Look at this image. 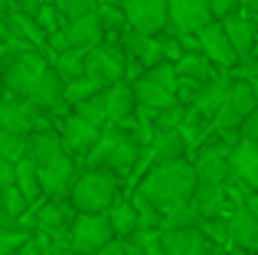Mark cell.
I'll return each instance as SVG.
<instances>
[{
	"label": "cell",
	"mask_w": 258,
	"mask_h": 255,
	"mask_svg": "<svg viewBox=\"0 0 258 255\" xmlns=\"http://www.w3.org/2000/svg\"><path fill=\"white\" fill-rule=\"evenodd\" d=\"M186 118H189V111L176 102V105H170V108L157 111V118H154V121H157V131H164V128H180Z\"/></svg>",
	"instance_id": "obj_37"
},
{
	"label": "cell",
	"mask_w": 258,
	"mask_h": 255,
	"mask_svg": "<svg viewBox=\"0 0 258 255\" xmlns=\"http://www.w3.org/2000/svg\"><path fill=\"white\" fill-rule=\"evenodd\" d=\"M176 72H180V76H186V79H196V82H206V79H213V62H209L206 56H186V52H183L180 59H176Z\"/></svg>",
	"instance_id": "obj_31"
},
{
	"label": "cell",
	"mask_w": 258,
	"mask_h": 255,
	"mask_svg": "<svg viewBox=\"0 0 258 255\" xmlns=\"http://www.w3.org/2000/svg\"><path fill=\"white\" fill-rule=\"evenodd\" d=\"M118 197V173L108 167H95L72 183L69 200L79 213H105Z\"/></svg>",
	"instance_id": "obj_4"
},
{
	"label": "cell",
	"mask_w": 258,
	"mask_h": 255,
	"mask_svg": "<svg viewBox=\"0 0 258 255\" xmlns=\"http://www.w3.org/2000/svg\"><path fill=\"white\" fill-rule=\"evenodd\" d=\"M255 62H258V43H255Z\"/></svg>",
	"instance_id": "obj_49"
},
{
	"label": "cell",
	"mask_w": 258,
	"mask_h": 255,
	"mask_svg": "<svg viewBox=\"0 0 258 255\" xmlns=\"http://www.w3.org/2000/svg\"><path fill=\"white\" fill-rule=\"evenodd\" d=\"M0 206H4V210L17 219V216H23V210L30 206V200L23 197V190H20L17 183H7L4 190H0Z\"/></svg>",
	"instance_id": "obj_33"
},
{
	"label": "cell",
	"mask_w": 258,
	"mask_h": 255,
	"mask_svg": "<svg viewBox=\"0 0 258 255\" xmlns=\"http://www.w3.org/2000/svg\"><path fill=\"white\" fill-rule=\"evenodd\" d=\"M13 183L23 190V197L30 200H39L43 197V180H39V173H36V164H33L30 157H23V160H17V167H13Z\"/></svg>",
	"instance_id": "obj_26"
},
{
	"label": "cell",
	"mask_w": 258,
	"mask_h": 255,
	"mask_svg": "<svg viewBox=\"0 0 258 255\" xmlns=\"http://www.w3.org/2000/svg\"><path fill=\"white\" fill-rule=\"evenodd\" d=\"M232 255H248V252H245V249H242V252H232Z\"/></svg>",
	"instance_id": "obj_50"
},
{
	"label": "cell",
	"mask_w": 258,
	"mask_h": 255,
	"mask_svg": "<svg viewBox=\"0 0 258 255\" xmlns=\"http://www.w3.org/2000/svg\"><path fill=\"white\" fill-rule=\"evenodd\" d=\"M167 17L176 36H196L209 20H216L209 0H167Z\"/></svg>",
	"instance_id": "obj_8"
},
{
	"label": "cell",
	"mask_w": 258,
	"mask_h": 255,
	"mask_svg": "<svg viewBox=\"0 0 258 255\" xmlns=\"http://www.w3.org/2000/svg\"><path fill=\"white\" fill-rule=\"evenodd\" d=\"M226 223H229V242L232 245H239V249H245V252L258 249V219L248 206H239Z\"/></svg>",
	"instance_id": "obj_16"
},
{
	"label": "cell",
	"mask_w": 258,
	"mask_h": 255,
	"mask_svg": "<svg viewBox=\"0 0 258 255\" xmlns=\"http://www.w3.org/2000/svg\"><path fill=\"white\" fill-rule=\"evenodd\" d=\"M239 4H258V0H239Z\"/></svg>",
	"instance_id": "obj_48"
},
{
	"label": "cell",
	"mask_w": 258,
	"mask_h": 255,
	"mask_svg": "<svg viewBox=\"0 0 258 255\" xmlns=\"http://www.w3.org/2000/svg\"><path fill=\"white\" fill-rule=\"evenodd\" d=\"M222 26H226V36H229V43L235 46L239 59H242V56H248V52H255V43H258V36H255V26H252V20L239 17V13H229V17L222 20Z\"/></svg>",
	"instance_id": "obj_20"
},
{
	"label": "cell",
	"mask_w": 258,
	"mask_h": 255,
	"mask_svg": "<svg viewBox=\"0 0 258 255\" xmlns=\"http://www.w3.org/2000/svg\"><path fill=\"white\" fill-rule=\"evenodd\" d=\"M111 236H114V226L105 213H79L69 226V249L79 255H92L105 242H111Z\"/></svg>",
	"instance_id": "obj_5"
},
{
	"label": "cell",
	"mask_w": 258,
	"mask_h": 255,
	"mask_svg": "<svg viewBox=\"0 0 258 255\" xmlns=\"http://www.w3.org/2000/svg\"><path fill=\"white\" fill-rule=\"evenodd\" d=\"M13 160H7V157H0V190H4L7 183H13Z\"/></svg>",
	"instance_id": "obj_43"
},
{
	"label": "cell",
	"mask_w": 258,
	"mask_h": 255,
	"mask_svg": "<svg viewBox=\"0 0 258 255\" xmlns=\"http://www.w3.org/2000/svg\"><path fill=\"white\" fill-rule=\"evenodd\" d=\"M160 52H164V59H170V62H176V59L183 56V39L180 36H160Z\"/></svg>",
	"instance_id": "obj_39"
},
{
	"label": "cell",
	"mask_w": 258,
	"mask_h": 255,
	"mask_svg": "<svg viewBox=\"0 0 258 255\" xmlns=\"http://www.w3.org/2000/svg\"><path fill=\"white\" fill-rule=\"evenodd\" d=\"M95 10V0H62V13L66 20H76V17H85V13Z\"/></svg>",
	"instance_id": "obj_38"
},
{
	"label": "cell",
	"mask_w": 258,
	"mask_h": 255,
	"mask_svg": "<svg viewBox=\"0 0 258 255\" xmlns=\"http://www.w3.org/2000/svg\"><path fill=\"white\" fill-rule=\"evenodd\" d=\"M134 98H138V105H144L147 111H164V108H170V105H176V92L173 89H167V85H160V82H154L151 76H144V79H138L134 82Z\"/></svg>",
	"instance_id": "obj_18"
},
{
	"label": "cell",
	"mask_w": 258,
	"mask_h": 255,
	"mask_svg": "<svg viewBox=\"0 0 258 255\" xmlns=\"http://www.w3.org/2000/svg\"><path fill=\"white\" fill-rule=\"evenodd\" d=\"M4 82H7V89H10L13 95L33 102L36 108H52V105L66 102V98H62L66 82L56 76V69H52L39 52H33V49L17 52V56L7 62Z\"/></svg>",
	"instance_id": "obj_1"
},
{
	"label": "cell",
	"mask_w": 258,
	"mask_h": 255,
	"mask_svg": "<svg viewBox=\"0 0 258 255\" xmlns=\"http://www.w3.org/2000/svg\"><path fill=\"white\" fill-rule=\"evenodd\" d=\"M124 52L118 49V46H105V43H98V46H92V49L85 52V72H92V76H98L101 82H121L124 79Z\"/></svg>",
	"instance_id": "obj_10"
},
{
	"label": "cell",
	"mask_w": 258,
	"mask_h": 255,
	"mask_svg": "<svg viewBox=\"0 0 258 255\" xmlns=\"http://www.w3.org/2000/svg\"><path fill=\"white\" fill-rule=\"evenodd\" d=\"M98 138H101V128L95 124V121L82 118L79 111L66 115V121H62V141H66V147H69L72 154H88Z\"/></svg>",
	"instance_id": "obj_14"
},
{
	"label": "cell",
	"mask_w": 258,
	"mask_h": 255,
	"mask_svg": "<svg viewBox=\"0 0 258 255\" xmlns=\"http://www.w3.org/2000/svg\"><path fill=\"white\" fill-rule=\"evenodd\" d=\"M196 39H200V52L213 66H219V69H232V66L239 62V52H235V46L229 43L222 20H219V23H216V20H209V23L196 33Z\"/></svg>",
	"instance_id": "obj_9"
},
{
	"label": "cell",
	"mask_w": 258,
	"mask_h": 255,
	"mask_svg": "<svg viewBox=\"0 0 258 255\" xmlns=\"http://www.w3.org/2000/svg\"><path fill=\"white\" fill-rule=\"evenodd\" d=\"M17 7H20V10H30V13H36V10H39V0H17Z\"/></svg>",
	"instance_id": "obj_45"
},
{
	"label": "cell",
	"mask_w": 258,
	"mask_h": 255,
	"mask_svg": "<svg viewBox=\"0 0 258 255\" xmlns=\"http://www.w3.org/2000/svg\"><path fill=\"white\" fill-rule=\"evenodd\" d=\"M141 232V242H144V255H167V249L160 245V236H154V232H144V229H138Z\"/></svg>",
	"instance_id": "obj_41"
},
{
	"label": "cell",
	"mask_w": 258,
	"mask_h": 255,
	"mask_svg": "<svg viewBox=\"0 0 258 255\" xmlns=\"http://www.w3.org/2000/svg\"><path fill=\"white\" fill-rule=\"evenodd\" d=\"M229 167L239 183H245L248 190H258V141L239 138V144L229 151Z\"/></svg>",
	"instance_id": "obj_13"
},
{
	"label": "cell",
	"mask_w": 258,
	"mask_h": 255,
	"mask_svg": "<svg viewBox=\"0 0 258 255\" xmlns=\"http://www.w3.org/2000/svg\"><path fill=\"white\" fill-rule=\"evenodd\" d=\"M127 52L134 56V62L147 66V69L164 59V52H160V39L147 36V33H131V36H127Z\"/></svg>",
	"instance_id": "obj_25"
},
{
	"label": "cell",
	"mask_w": 258,
	"mask_h": 255,
	"mask_svg": "<svg viewBox=\"0 0 258 255\" xmlns=\"http://www.w3.org/2000/svg\"><path fill=\"white\" fill-rule=\"evenodd\" d=\"M160 245L167 255H209V236L200 226H183V229H164Z\"/></svg>",
	"instance_id": "obj_11"
},
{
	"label": "cell",
	"mask_w": 258,
	"mask_h": 255,
	"mask_svg": "<svg viewBox=\"0 0 258 255\" xmlns=\"http://www.w3.org/2000/svg\"><path fill=\"white\" fill-rule=\"evenodd\" d=\"M7 36V30H4V23H0V39H4Z\"/></svg>",
	"instance_id": "obj_47"
},
{
	"label": "cell",
	"mask_w": 258,
	"mask_h": 255,
	"mask_svg": "<svg viewBox=\"0 0 258 255\" xmlns=\"http://www.w3.org/2000/svg\"><path fill=\"white\" fill-rule=\"evenodd\" d=\"M209 10H213L216 20H226L229 13L239 10V0H209Z\"/></svg>",
	"instance_id": "obj_42"
},
{
	"label": "cell",
	"mask_w": 258,
	"mask_h": 255,
	"mask_svg": "<svg viewBox=\"0 0 258 255\" xmlns=\"http://www.w3.org/2000/svg\"><path fill=\"white\" fill-rule=\"evenodd\" d=\"M85 52L88 49H76V46H66L62 52H56L52 69H56V76L62 79V82H72V79L85 76Z\"/></svg>",
	"instance_id": "obj_24"
},
{
	"label": "cell",
	"mask_w": 258,
	"mask_h": 255,
	"mask_svg": "<svg viewBox=\"0 0 258 255\" xmlns=\"http://www.w3.org/2000/svg\"><path fill=\"white\" fill-rule=\"evenodd\" d=\"M30 154V134L26 131H13V128H0V157L7 160H23Z\"/></svg>",
	"instance_id": "obj_29"
},
{
	"label": "cell",
	"mask_w": 258,
	"mask_h": 255,
	"mask_svg": "<svg viewBox=\"0 0 258 255\" xmlns=\"http://www.w3.org/2000/svg\"><path fill=\"white\" fill-rule=\"evenodd\" d=\"M258 105V92L252 82H245V79H239V82L229 85V95L226 102L219 105V111L213 115V124L219 128V131H239V124L245 121V115Z\"/></svg>",
	"instance_id": "obj_6"
},
{
	"label": "cell",
	"mask_w": 258,
	"mask_h": 255,
	"mask_svg": "<svg viewBox=\"0 0 258 255\" xmlns=\"http://www.w3.org/2000/svg\"><path fill=\"white\" fill-rule=\"evenodd\" d=\"M134 85L127 82H111L108 85V121H127L134 111Z\"/></svg>",
	"instance_id": "obj_22"
},
{
	"label": "cell",
	"mask_w": 258,
	"mask_h": 255,
	"mask_svg": "<svg viewBox=\"0 0 258 255\" xmlns=\"http://www.w3.org/2000/svg\"><path fill=\"white\" fill-rule=\"evenodd\" d=\"M193 200L200 206V213H216L226 200V183H196Z\"/></svg>",
	"instance_id": "obj_32"
},
{
	"label": "cell",
	"mask_w": 258,
	"mask_h": 255,
	"mask_svg": "<svg viewBox=\"0 0 258 255\" xmlns=\"http://www.w3.org/2000/svg\"><path fill=\"white\" fill-rule=\"evenodd\" d=\"M229 79H206V82H200V89L193 92V111L196 115H206V118H213L216 111H219V105L226 102V95H229Z\"/></svg>",
	"instance_id": "obj_17"
},
{
	"label": "cell",
	"mask_w": 258,
	"mask_h": 255,
	"mask_svg": "<svg viewBox=\"0 0 258 255\" xmlns=\"http://www.w3.org/2000/svg\"><path fill=\"white\" fill-rule=\"evenodd\" d=\"M200 206H196L193 197L186 200H173V203L160 206V226L164 229H183V226H196L200 223Z\"/></svg>",
	"instance_id": "obj_19"
},
{
	"label": "cell",
	"mask_w": 258,
	"mask_h": 255,
	"mask_svg": "<svg viewBox=\"0 0 258 255\" xmlns=\"http://www.w3.org/2000/svg\"><path fill=\"white\" fill-rule=\"evenodd\" d=\"M36 223L43 226L46 232H59L66 226V210L59 203H43V206H39V213H36Z\"/></svg>",
	"instance_id": "obj_34"
},
{
	"label": "cell",
	"mask_w": 258,
	"mask_h": 255,
	"mask_svg": "<svg viewBox=\"0 0 258 255\" xmlns=\"http://www.w3.org/2000/svg\"><path fill=\"white\" fill-rule=\"evenodd\" d=\"M66 36V46H76V49H92V46L101 43V36H105V26H101V17L98 13H85V17H76L66 23L62 30Z\"/></svg>",
	"instance_id": "obj_15"
},
{
	"label": "cell",
	"mask_w": 258,
	"mask_h": 255,
	"mask_svg": "<svg viewBox=\"0 0 258 255\" xmlns=\"http://www.w3.org/2000/svg\"><path fill=\"white\" fill-rule=\"evenodd\" d=\"M239 138H245V141H258V105L245 115V121L239 124Z\"/></svg>",
	"instance_id": "obj_40"
},
{
	"label": "cell",
	"mask_w": 258,
	"mask_h": 255,
	"mask_svg": "<svg viewBox=\"0 0 258 255\" xmlns=\"http://www.w3.org/2000/svg\"><path fill=\"white\" fill-rule=\"evenodd\" d=\"M189 147H186V138H183L180 128H164V131H157V138H154L151 144V157L154 160H173V157H183Z\"/></svg>",
	"instance_id": "obj_23"
},
{
	"label": "cell",
	"mask_w": 258,
	"mask_h": 255,
	"mask_svg": "<svg viewBox=\"0 0 258 255\" xmlns=\"http://www.w3.org/2000/svg\"><path fill=\"white\" fill-rule=\"evenodd\" d=\"M124 13V23L134 33H147V36H157L170 17H167V0H124L121 4Z\"/></svg>",
	"instance_id": "obj_7"
},
{
	"label": "cell",
	"mask_w": 258,
	"mask_h": 255,
	"mask_svg": "<svg viewBox=\"0 0 258 255\" xmlns=\"http://www.w3.org/2000/svg\"><path fill=\"white\" fill-rule=\"evenodd\" d=\"M30 239V232L17 229V226H0V255H17V249Z\"/></svg>",
	"instance_id": "obj_35"
},
{
	"label": "cell",
	"mask_w": 258,
	"mask_h": 255,
	"mask_svg": "<svg viewBox=\"0 0 258 255\" xmlns=\"http://www.w3.org/2000/svg\"><path fill=\"white\" fill-rule=\"evenodd\" d=\"M76 111H79L82 118H88V121H95L98 128H105V124H108V85H105L101 92H95L92 98L79 102Z\"/></svg>",
	"instance_id": "obj_30"
},
{
	"label": "cell",
	"mask_w": 258,
	"mask_h": 255,
	"mask_svg": "<svg viewBox=\"0 0 258 255\" xmlns=\"http://www.w3.org/2000/svg\"><path fill=\"white\" fill-rule=\"evenodd\" d=\"M108 82H101L98 76H92V72H85V76H79V79H72V82H66V89H62V98L69 105H79V102H85V98H92L95 92H101Z\"/></svg>",
	"instance_id": "obj_28"
},
{
	"label": "cell",
	"mask_w": 258,
	"mask_h": 255,
	"mask_svg": "<svg viewBox=\"0 0 258 255\" xmlns=\"http://www.w3.org/2000/svg\"><path fill=\"white\" fill-rule=\"evenodd\" d=\"M108 219L114 226V236H134L141 229V216L134 203H111L108 206Z\"/></svg>",
	"instance_id": "obj_27"
},
{
	"label": "cell",
	"mask_w": 258,
	"mask_h": 255,
	"mask_svg": "<svg viewBox=\"0 0 258 255\" xmlns=\"http://www.w3.org/2000/svg\"><path fill=\"white\" fill-rule=\"evenodd\" d=\"M7 105H10V102H4V98H0V121H4V115H7Z\"/></svg>",
	"instance_id": "obj_46"
},
{
	"label": "cell",
	"mask_w": 258,
	"mask_h": 255,
	"mask_svg": "<svg viewBox=\"0 0 258 255\" xmlns=\"http://www.w3.org/2000/svg\"><path fill=\"white\" fill-rule=\"evenodd\" d=\"M196 183H200V180H196L193 164H186L183 157H173V160H157V164L151 167V173L141 180L138 190L160 210V206L173 203V200L193 197Z\"/></svg>",
	"instance_id": "obj_3"
},
{
	"label": "cell",
	"mask_w": 258,
	"mask_h": 255,
	"mask_svg": "<svg viewBox=\"0 0 258 255\" xmlns=\"http://www.w3.org/2000/svg\"><path fill=\"white\" fill-rule=\"evenodd\" d=\"M26 157L36 164V173L43 180V190L49 197H66L76 183L72 177V157L62 138H56L52 131L30 134V154Z\"/></svg>",
	"instance_id": "obj_2"
},
{
	"label": "cell",
	"mask_w": 258,
	"mask_h": 255,
	"mask_svg": "<svg viewBox=\"0 0 258 255\" xmlns=\"http://www.w3.org/2000/svg\"><path fill=\"white\" fill-rule=\"evenodd\" d=\"M245 206H248V210L255 213V219H258V190H252V193L245 197Z\"/></svg>",
	"instance_id": "obj_44"
},
{
	"label": "cell",
	"mask_w": 258,
	"mask_h": 255,
	"mask_svg": "<svg viewBox=\"0 0 258 255\" xmlns=\"http://www.w3.org/2000/svg\"><path fill=\"white\" fill-rule=\"evenodd\" d=\"M229 151L232 147H206L200 157L193 160V170H196V180L200 183H226L232 177V167H229Z\"/></svg>",
	"instance_id": "obj_12"
},
{
	"label": "cell",
	"mask_w": 258,
	"mask_h": 255,
	"mask_svg": "<svg viewBox=\"0 0 258 255\" xmlns=\"http://www.w3.org/2000/svg\"><path fill=\"white\" fill-rule=\"evenodd\" d=\"M92 255H144V242H141L138 236H134V242H127V239H118V242H105L98 252H92Z\"/></svg>",
	"instance_id": "obj_36"
},
{
	"label": "cell",
	"mask_w": 258,
	"mask_h": 255,
	"mask_svg": "<svg viewBox=\"0 0 258 255\" xmlns=\"http://www.w3.org/2000/svg\"><path fill=\"white\" fill-rule=\"evenodd\" d=\"M138 138H131V134H124V131H118V138H114V147L108 151V157H105V164L101 167H108V170H114V173H127L134 167V160H138Z\"/></svg>",
	"instance_id": "obj_21"
}]
</instances>
